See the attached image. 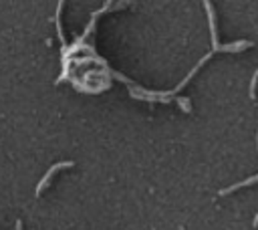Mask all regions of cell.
<instances>
[{"label": "cell", "instance_id": "cell-1", "mask_svg": "<svg viewBox=\"0 0 258 230\" xmlns=\"http://www.w3.org/2000/svg\"><path fill=\"white\" fill-rule=\"evenodd\" d=\"M73 165H75L73 161H62V163H54V165H52V167H50V169H48V171L44 174V178H42V180L38 182V186H36V196H40V192H42V190H44V188L48 186L50 178H52V176H54V174H56L58 169H62V167H73Z\"/></svg>", "mask_w": 258, "mask_h": 230}, {"label": "cell", "instance_id": "cell-2", "mask_svg": "<svg viewBox=\"0 0 258 230\" xmlns=\"http://www.w3.org/2000/svg\"><path fill=\"white\" fill-rule=\"evenodd\" d=\"M204 6H206V12H208V20H210V32H212V44H214V50H220V44H218V32H216V20H214V8H212L210 0H204Z\"/></svg>", "mask_w": 258, "mask_h": 230}, {"label": "cell", "instance_id": "cell-6", "mask_svg": "<svg viewBox=\"0 0 258 230\" xmlns=\"http://www.w3.org/2000/svg\"><path fill=\"white\" fill-rule=\"evenodd\" d=\"M16 230H22V222H20V220L16 222Z\"/></svg>", "mask_w": 258, "mask_h": 230}, {"label": "cell", "instance_id": "cell-3", "mask_svg": "<svg viewBox=\"0 0 258 230\" xmlns=\"http://www.w3.org/2000/svg\"><path fill=\"white\" fill-rule=\"evenodd\" d=\"M256 182H258V174H256V176H252V178H248V180H244V182H238V184H234V186H230V188L222 190V192H220V196H226V194H230V192H234V190H240V188L250 186V184H256Z\"/></svg>", "mask_w": 258, "mask_h": 230}, {"label": "cell", "instance_id": "cell-5", "mask_svg": "<svg viewBox=\"0 0 258 230\" xmlns=\"http://www.w3.org/2000/svg\"><path fill=\"white\" fill-rule=\"evenodd\" d=\"M179 101V105L185 109V111H189V103H187V99H177Z\"/></svg>", "mask_w": 258, "mask_h": 230}, {"label": "cell", "instance_id": "cell-4", "mask_svg": "<svg viewBox=\"0 0 258 230\" xmlns=\"http://www.w3.org/2000/svg\"><path fill=\"white\" fill-rule=\"evenodd\" d=\"M256 83H258V69H256V73H254V77L250 81V99L256 97Z\"/></svg>", "mask_w": 258, "mask_h": 230}]
</instances>
